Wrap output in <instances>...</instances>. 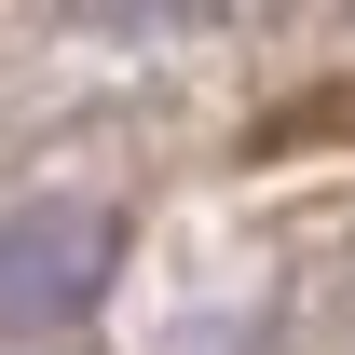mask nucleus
<instances>
[{"instance_id": "nucleus-1", "label": "nucleus", "mask_w": 355, "mask_h": 355, "mask_svg": "<svg viewBox=\"0 0 355 355\" xmlns=\"http://www.w3.org/2000/svg\"><path fill=\"white\" fill-rule=\"evenodd\" d=\"M123 260V219L83 205V191H42V205H0V342H55L83 328L96 287Z\"/></svg>"}, {"instance_id": "nucleus-2", "label": "nucleus", "mask_w": 355, "mask_h": 355, "mask_svg": "<svg viewBox=\"0 0 355 355\" xmlns=\"http://www.w3.org/2000/svg\"><path fill=\"white\" fill-rule=\"evenodd\" d=\"M219 0H83V28H110V42H178V28H205Z\"/></svg>"}, {"instance_id": "nucleus-3", "label": "nucleus", "mask_w": 355, "mask_h": 355, "mask_svg": "<svg viewBox=\"0 0 355 355\" xmlns=\"http://www.w3.org/2000/svg\"><path fill=\"white\" fill-rule=\"evenodd\" d=\"M328 137H355V83H328V96H287L260 150H328Z\"/></svg>"}]
</instances>
